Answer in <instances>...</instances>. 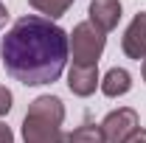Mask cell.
Segmentation results:
<instances>
[{"mask_svg": "<svg viewBox=\"0 0 146 143\" xmlns=\"http://www.w3.org/2000/svg\"><path fill=\"white\" fill-rule=\"evenodd\" d=\"M138 126H141V118H138L135 109L132 107H118L101 121V132H104L107 143H124Z\"/></svg>", "mask_w": 146, "mask_h": 143, "instance_id": "cell-4", "label": "cell"}, {"mask_svg": "<svg viewBox=\"0 0 146 143\" xmlns=\"http://www.w3.org/2000/svg\"><path fill=\"white\" fill-rule=\"evenodd\" d=\"M6 20H9V9H6V3H0V28L6 25Z\"/></svg>", "mask_w": 146, "mask_h": 143, "instance_id": "cell-14", "label": "cell"}, {"mask_svg": "<svg viewBox=\"0 0 146 143\" xmlns=\"http://www.w3.org/2000/svg\"><path fill=\"white\" fill-rule=\"evenodd\" d=\"M68 42H70L73 65H98V59L104 54V45H107V36L87 20V23H79L68 34Z\"/></svg>", "mask_w": 146, "mask_h": 143, "instance_id": "cell-3", "label": "cell"}, {"mask_svg": "<svg viewBox=\"0 0 146 143\" xmlns=\"http://www.w3.org/2000/svg\"><path fill=\"white\" fill-rule=\"evenodd\" d=\"M68 143H107V138H104V132H101V124H82L76 126L70 135L65 138Z\"/></svg>", "mask_w": 146, "mask_h": 143, "instance_id": "cell-9", "label": "cell"}, {"mask_svg": "<svg viewBox=\"0 0 146 143\" xmlns=\"http://www.w3.org/2000/svg\"><path fill=\"white\" fill-rule=\"evenodd\" d=\"M98 87H101V93L107 98H121V95H127L132 90V76L124 68H112V70H107V76L101 79Z\"/></svg>", "mask_w": 146, "mask_h": 143, "instance_id": "cell-8", "label": "cell"}, {"mask_svg": "<svg viewBox=\"0 0 146 143\" xmlns=\"http://www.w3.org/2000/svg\"><path fill=\"white\" fill-rule=\"evenodd\" d=\"M0 143H14V132L0 121Z\"/></svg>", "mask_w": 146, "mask_h": 143, "instance_id": "cell-13", "label": "cell"}, {"mask_svg": "<svg viewBox=\"0 0 146 143\" xmlns=\"http://www.w3.org/2000/svg\"><path fill=\"white\" fill-rule=\"evenodd\" d=\"M87 14H90L93 25L107 34V31H112L118 25V20H121V3L118 0H93Z\"/></svg>", "mask_w": 146, "mask_h": 143, "instance_id": "cell-7", "label": "cell"}, {"mask_svg": "<svg viewBox=\"0 0 146 143\" xmlns=\"http://www.w3.org/2000/svg\"><path fill=\"white\" fill-rule=\"evenodd\" d=\"M98 84H101L98 65H73L70 73H68V87H70V93L79 95V98L93 95Z\"/></svg>", "mask_w": 146, "mask_h": 143, "instance_id": "cell-5", "label": "cell"}, {"mask_svg": "<svg viewBox=\"0 0 146 143\" xmlns=\"http://www.w3.org/2000/svg\"><path fill=\"white\" fill-rule=\"evenodd\" d=\"M68 34L56 23L36 14L20 17L0 39V59L6 73L25 87L56 81L68 65Z\"/></svg>", "mask_w": 146, "mask_h": 143, "instance_id": "cell-1", "label": "cell"}, {"mask_svg": "<svg viewBox=\"0 0 146 143\" xmlns=\"http://www.w3.org/2000/svg\"><path fill=\"white\" fill-rule=\"evenodd\" d=\"M143 81H146V59H143Z\"/></svg>", "mask_w": 146, "mask_h": 143, "instance_id": "cell-15", "label": "cell"}, {"mask_svg": "<svg viewBox=\"0 0 146 143\" xmlns=\"http://www.w3.org/2000/svg\"><path fill=\"white\" fill-rule=\"evenodd\" d=\"M11 90L6 87V84H0V115H9V109H11Z\"/></svg>", "mask_w": 146, "mask_h": 143, "instance_id": "cell-11", "label": "cell"}, {"mask_svg": "<svg viewBox=\"0 0 146 143\" xmlns=\"http://www.w3.org/2000/svg\"><path fill=\"white\" fill-rule=\"evenodd\" d=\"M39 14H45V20H56L62 17L68 9L73 6V0H28Z\"/></svg>", "mask_w": 146, "mask_h": 143, "instance_id": "cell-10", "label": "cell"}, {"mask_svg": "<svg viewBox=\"0 0 146 143\" xmlns=\"http://www.w3.org/2000/svg\"><path fill=\"white\" fill-rule=\"evenodd\" d=\"M121 48L129 59H146V11H141L138 17L132 20L124 31V39H121Z\"/></svg>", "mask_w": 146, "mask_h": 143, "instance_id": "cell-6", "label": "cell"}, {"mask_svg": "<svg viewBox=\"0 0 146 143\" xmlns=\"http://www.w3.org/2000/svg\"><path fill=\"white\" fill-rule=\"evenodd\" d=\"M65 104L56 95H39L28 104L23 118V140L25 143H65L62 132Z\"/></svg>", "mask_w": 146, "mask_h": 143, "instance_id": "cell-2", "label": "cell"}, {"mask_svg": "<svg viewBox=\"0 0 146 143\" xmlns=\"http://www.w3.org/2000/svg\"><path fill=\"white\" fill-rule=\"evenodd\" d=\"M124 143H146V129H141V126H138V129H135V132H132Z\"/></svg>", "mask_w": 146, "mask_h": 143, "instance_id": "cell-12", "label": "cell"}]
</instances>
